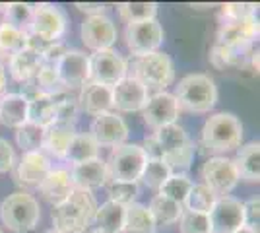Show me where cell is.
I'll return each instance as SVG.
<instances>
[{
    "label": "cell",
    "instance_id": "6da1fadb",
    "mask_svg": "<svg viewBox=\"0 0 260 233\" xmlns=\"http://www.w3.org/2000/svg\"><path fill=\"white\" fill-rule=\"evenodd\" d=\"M98 202L91 192L74 190L64 202L53 206L51 220L54 231L58 233H86V229L93 223Z\"/></svg>",
    "mask_w": 260,
    "mask_h": 233
},
{
    "label": "cell",
    "instance_id": "7a4b0ae2",
    "mask_svg": "<svg viewBox=\"0 0 260 233\" xmlns=\"http://www.w3.org/2000/svg\"><path fill=\"white\" fill-rule=\"evenodd\" d=\"M126 76L140 82L146 89H163L171 86L175 78V66L171 56L153 51L148 55H134L126 62Z\"/></svg>",
    "mask_w": 260,
    "mask_h": 233
},
{
    "label": "cell",
    "instance_id": "3957f363",
    "mask_svg": "<svg viewBox=\"0 0 260 233\" xmlns=\"http://www.w3.org/2000/svg\"><path fill=\"white\" fill-rule=\"evenodd\" d=\"M243 124L233 113L212 115L200 132V144L208 154H225L241 146Z\"/></svg>",
    "mask_w": 260,
    "mask_h": 233
},
{
    "label": "cell",
    "instance_id": "277c9868",
    "mask_svg": "<svg viewBox=\"0 0 260 233\" xmlns=\"http://www.w3.org/2000/svg\"><path fill=\"white\" fill-rule=\"evenodd\" d=\"M173 97L179 109L188 113H208L217 103V86L208 74H188L175 86Z\"/></svg>",
    "mask_w": 260,
    "mask_h": 233
},
{
    "label": "cell",
    "instance_id": "5b68a950",
    "mask_svg": "<svg viewBox=\"0 0 260 233\" xmlns=\"http://www.w3.org/2000/svg\"><path fill=\"white\" fill-rule=\"evenodd\" d=\"M0 220L14 233L33 231L41 220L39 202L25 190L8 194L0 204Z\"/></svg>",
    "mask_w": 260,
    "mask_h": 233
},
{
    "label": "cell",
    "instance_id": "8992f818",
    "mask_svg": "<svg viewBox=\"0 0 260 233\" xmlns=\"http://www.w3.org/2000/svg\"><path fill=\"white\" fill-rule=\"evenodd\" d=\"M146 165V155L138 144L115 146L105 161L107 181L117 183H138L142 169Z\"/></svg>",
    "mask_w": 260,
    "mask_h": 233
},
{
    "label": "cell",
    "instance_id": "52a82bcc",
    "mask_svg": "<svg viewBox=\"0 0 260 233\" xmlns=\"http://www.w3.org/2000/svg\"><path fill=\"white\" fill-rule=\"evenodd\" d=\"M68 18L62 8L54 4H37L33 6L31 16V35L43 43H56L66 34Z\"/></svg>",
    "mask_w": 260,
    "mask_h": 233
},
{
    "label": "cell",
    "instance_id": "ba28073f",
    "mask_svg": "<svg viewBox=\"0 0 260 233\" xmlns=\"http://www.w3.org/2000/svg\"><path fill=\"white\" fill-rule=\"evenodd\" d=\"M200 175L204 179L202 185H206L216 196H229V192L235 189L239 183L233 161L223 155H214V157L206 159L200 169Z\"/></svg>",
    "mask_w": 260,
    "mask_h": 233
},
{
    "label": "cell",
    "instance_id": "9c48e42d",
    "mask_svg": "<svg viewBox=\"0 0 260 233\" xmlns=\"http://www.w3.org/2000/svg\"><path fill=\"white\" fill-rule=\"evenodd\" d=\"M126 76V60L113 49L98 51L89 56V82L113 88Z\"/></svg>",
    "mask_w": 260,
    "mask_h": 233
},
{
    "label": "cell",
    "instance_id": "30bf717a",
    "mask_svg": "<svg viewBox=\"0 0 260 233\" xmlns=\"http://www.w3.org/2000/svg\"><path fill=\"white\" fill-rule=\"evenodd\" d=\"M126 47L134 55H148L157 51L163 43V27L157 20H146V22L126 23L124 29Z\"/></svg>",
    "mask_w": 260,
    "mask_h": 233
},
{
    "label": "cell",
    "instance_id": "8fae6325",
    "mask_svg": "<svg viewBox=\"0 0 260 233\" xmlns=\"http://www.w3.org/2000/svg\"><path fill=\"white\" fill-rule=\"evenodd\" d=\"M258 37V18L250 16L245 20L223 22L217 29V43L228 47L235 53H243Z\"/></svg>",
    "mask_w": 260,
    "mask_h": 233
},
{
    "label": "cell",
    "instance_id": "7c38bea8",
    "mask_svg": "<svg viewBox=\"0 0 260 233\" xmlns=\"http://www.w3.org/2000/svg\"><path fill=\"white\" fill-rule=\"evenodd\" d=\"M208 218L212 233H235L245 225L243 202L233 196H219Z\"/></svg>",
    "mask_w": 260,
    "mask_h": 233
},
{
    "label": "cell",
    "instance_id": "4fadbf2b",
    "mask_svg": "<svg viewBox=\"0 0 260 233\" xmlns=\"http://www.w3.org/2000/svg\"><path fill=\"white\" fill-rule=\"evenodd\" d=\"M89 136L95 140L98 146L103 148H115L126 142L128 138V126L122 121V117L117 113H103L99 117H93V122L89 126Z\"/></svg>",
    "mask_w": 260,
    "mask_h": 233
},
{
    "label": "cell",
    "instance_id": "5bb4252c",
    "mask_svg": "<svg viewBox=\"0 0 260 233\" xmlns=\"http://www.w3.org/2000/svg\"><path fill=\"white\" fill-rule=\"evenodd\" d=\"M82 41L87 49H91L93 53L98 51H107L117 41V27L111 18L105 14L101 16H89L82 23Z\"/></svg>",
    "mask_w": 260,
    "mask_h": 233
},
{
    "label": "cell",
    "instance_id": "9a60e30c",
    "mask_svg": "<svg viewBox=\"0 0 260 233\" xmlns=\"http://www.w3.org/2000/svg\"><path fill=\"white\" fill-rule=\"evenodd\" d=\"M179 105L175 101L173 93L167 91H157L155 95H152L148 103L142 109V119L144 122L153 128V132L157 128H161L165 124H173L179 119Z\"/></svg>",
    "mask_w": 260,
    "mask_h": 233
},
{
    "label": "cell",
    "instance_id": "2e32d148",
    "mask_svg": "<svg viewBox=\"0 0 260 233\" xmlns=\"http://www.w3.org/2000/svg\"><path fill=\"white\" fill-rule=\"evenodd\" d=\"M148 99H150L148 89L130 76H124L111 88V101H113V107L117 111H142Z\"/></svg>",
    "mask_w": 260,
    "mask_h": 233
},
{
    "label": "cell",
    "instance_id": "e0dca14e",
    "mask_svg": "<svg viewBox=\"0 0 260 233\" xmlns=\"http://www.w3.org/2000/svg\"><path fill=\"white\" fill-rule=\"evenodd\" d=\"M56 74L62 86L68 89L82 88L89 82V56L82 51H68L62 60L56 64Z\"/></svg>",
    "mask_w": 260,
    "mask_h": 233
},
{
    "label": "cell",
    "instance_id": "ac0fdd59",
    "mask_svg": "<svg viewBox=\"0 0 260 233\" xmlns=\"http://www.w3.org/2000/svg\"><path fill=\"white\" fill-rule=\"evenodd\" d=\"M51 169V161L43 152L22 154L20 163L16 167V183L22 187H39Z\"/></svg>",
    "mask_w": 260,
    "mask_h": 233
},
{
    "label": "cell",
    "instance_id": "d6986e66",
    "mask_svg": "<svg viewBox=\"0 0 260 233\" xmlns=\"http://www.w3.org/2000/svg\"><path fill=\"white\" fill-rule=\"evenodd\" d=\"M70 179H72L74 190L91 192V190L99 189V187H105V183H107L105 161L95 157V159H89V161H84V163H76V165H72Z\"/></svg>",
    "mask_w": 260,
    "mask_h": 233
},
{
    "label": "cell",
    "instance_id": "ffe728a7",
    "mask_svg": "<svg viewBox=\"0 0 260 233\" xmlns=\"http://www.w3.org/2000/svg\"><path fill=\"white\" fill-rule=\"evenodd\" d=\"M78 105L91 117H99L103 113H109L113 109V101H111V88L101 86L95 82H87L80 88L78 95Z\"/></svg>",
    "mask_w": 260,
    "mask_h": 233
},
{
    "label": "cell",
    "instance_id": "44dd1931",
    "mask_svg": "<svg viewBox=\"0 0 260 233\" xmlns=\"http://www.w3.org/2000/svg\"><path fill=\"white\" fill-rule=\"evenodd\" d=\"M41 196H43L49 204H60L64 202L72 192H74V187H72V179H70V171L66 169H51L47 173V177L43 179V183L37 187Z\"/></svg>",
    "mask_w": 260,
    "mask_h": 233
},
{
    "label": "cell",
    "instance_id": "7402d4cb",
    "mask_svg": "<svg viewBox=\"0 0 260 233\" xmlns=\"http://www.w3.org/2000/svg\"><path fill=\"white\" fill-rule=\"evenodd\" d=\"M76 134V124L62 121H54L53 124L45 126L43 130V150H47L54 157H64L68 144Z\"/></svg>",
    "mask_w": 260,
    "mask_h": 233
},
{
    "label": "cell",
    "instance_id": "603a6c76",
    "mask_svg": "<svg viewBox=\"0 0 260 233\" xmlns=\"http://www.w3.org/2000/svg\"><path fill=\"white\" fill-rule=\"evenodd\" d=\"M233 161V167L237 171V177L247 183H258L260 179V144L249 142L245 146H239L237 155Z\"/></svg>",
    "mask_w": 260,
    "mask_h": 233
},
{
    "label": "cell",
    "instance_id": "cb8c5ba5",
    "mask_svg": "<svg viewBox=\"0 0 260 233\" xmlns=\"http://www.w3.org/2000/svg\"><path fill=\"white\" fill-rule=\"evenodd\" d=\"M0 122L10 128H20L27 122V95L6 93L0 97Z\"/></svg>",
    "mask_w": 260,
    "mask_h": 233
},
{
    "label": "cell",
    "instance_id": "d4e9b609",
    "mask_svg": "<svg viewBox=\"0 0 260 233\" xmlns=\"http://www.w3.org/2000/svg\"><path fill=\"white\" fill-rule=\"evenodd\" d=\"M8 68H10V74L16 82H22V84L29 82L37 76V72L41 68V55L31 47H25L23 51L10 56Z\"/></svg>",
    "mask_w": 260,
    "mask_h": 233
},
{
    "label": "cell",
    "instance_id": "484cf974",
    "mask_svg": "<svg viewBox=\"0 0 260 233\" xmlns=\"http://www.w3.org/2000/svg\"><path fill=\"white\" fill-rule=\"evenodd\" d=\"M54 121H56V103L51 95L35 91L31 97H27V122L45 128Z\"/></svg>",
    "mask_w": 260,
    "mask_h": 233
},
{
    "label": "cell",
    "instance_id": "4316f807",
    "mask_svg": "<svg viewBox=\"0 0 260 233\" xmlns=\"http://www.w3.org/2000/svg\"><path fill=\"white\" fill-rule=\"evenodd\" d=\"M148 210L152 214L155 227H171V225H175V223L179 222V218H181V214H183L184 208H183V204H179V202H175V200L165 198L161 194H157V196L152 198Z\"/></svg>",
    "mask_w": 260,
    "mask_h": 233
},
{
    "label": "cell",
    "instance_id": "83f0119b",
    "mask_svg": "<svg viewBox=\"0 0 260 233\" xmlns=\"http://www.w3.org/2000/svg\"><path fill=\"white\" fill-rule=\"evenodd\" d=\"M124 208L115 202H103L101 206H98L93 223L98 225L99 233H122V223H124Z\"/></svg>",
    "mask_w": 260,
    "mask_h": 233
},
{
    "label": "cell",
    "instance_id": "f1b7e54d",
    "mask_svg": "<svg viewBox=\"0 0 260 233\" xmlns=\"http://www.w3.org/2000/svg\"><path fill=\"white\" fill-rule=\"evenodd\" d=\"M155 223L148 206L144 204H130L124 208V223H122V233H155Z\"/></svg>",
    "mask_w": 260,
    "mask_h": 233
},
{
    "label": "cell",
    "instance_id": "f546056e",
    "mask_svg": "<svg viewBox=\"0 0 260 233\" xmlns=\"http://www.w3.org/2000/svg\"><path fill=\"white\" fill-rule=\"evenodd\" d=\"M99 146L95 144V140L89 136V134H74L72 142L68 144V150L64 154V159L70 163H84L89 159H95L98 157Z\"/></svg>",
    "mask_w": 260,
    "mask_h": 233
},
{
    "label": "cell",
    "instance_id": "4dcf8cb0",
    "mask_svg": "<svg viewBox=\"0 0 260 233\" xmlns=\"http://www.w3.org/2000/svg\"><path fill=\"white\" fill-rule=\"evenodd\" d=\"M153 138L157 140V144L161 148L163 155L165 154H171V152H177V150H181L183 146H186L190 142V138H188V134L184 132L183 126H179L177 122L173 124H165L161 128H157L155 132H153Z\"/></svg>",
    "mask_w": 260,
    "mask_h": 233
},
{
    "label": "cell",
    "instance_id": "1f68e13d",
    "mask_svg": "<svg viewBox=\"0 0 260 233\" xmlns=\"http://www.w3.org/2000/svg\"><path fill=\"white\" fill-rule=\"evenodd\" d=\"M27 41H29V35L14 27L10 23L2 22L0 23V55L2 56H14L16 53L23 51L27 47Z\"/></svg>",
    "mask_w": 260,
    "mask_h": 233
},
{
    "label": "cell",
    "instance_id": "d6a6232c",
    "mask_svg": "<svg viewBox=\"0 0 260 233\" xmlns=\"http://www.w3.org/2000/svg\"><path fill=\"white\" fill-rule=\"evenodd\" d=\"M217 198L219 196H216L206 185H202V183L192 185V189L188 190V194H186V198L183 202V208L184 210L200 212V214H210V210L214 208Z\"/></svg>",
    "mask_w": 260,
    "mask_h": 233
},
{
    "label": "cell",
    "instance_id": "836d02e7",
    "mask_svg": "<svg viewBox=\"0 0 260 233\" xmlns=\"http://www.w3.org/2000/svg\"><path fill=\"white\" fill-rule=\"evenodd\" d=\"M117 8H119L120 18L126 23L155 20V16H157V4L155 2H122Z\"/></svg>",
    "mask_w": 260,
    "mask_h": 233
},
{
    "label": "cell",
    "instance_id": "e575fe53",
    "mask_svg": "<svg viewBox=\"0 0 260 233\" xmlns=\"http://www.w3.org/2000/svg\"><path fill=\"white\" fill-rule=\"evenodd\" d=\"M192 185L194 183L190 181V177L186 173H171L169 179L161 185L159 194L165 196V198H171L175 202H179V204H183L188 190L192 189Z\"/></svg>",
    "mask_w": 260,
    "mask_h": 233
},
{
    "label": "cell",
    "instance_id": "d590c367",
    "mask_svg": "<svg viewBox=\"0 0 260 233\" xmlns=\"http://www.w3.org/2000/svg\"><path fill=\"white\" fill-rule=\"evenodd\" d=\"M43 130L41 126L25 122L20 128H16V142L22 148L23 154L27 152H41L43 148Z\"/></svg>",
    "mask_w": 260,
    "mask_h": 233
},
{
    "label": "cell",
    "instance_id": "8d00e7d4",
    "mask_svg": "<svg viewBox=\"0 0 260 233\" xmlns=\"http://www.w3.org/2000/svg\"><path fill=\"white\" fill-rule=\"evenodd\" d=\"M171 171L169 167L163 163L161 159H146V165L142 169L140 181L148 187V189L159 190L161 185L169 179Z\"/></svg>",
    "mask_w": 260,
    "mask_h": 233
},
{
    "label": "cell",
    "instance_id": "74e56055",
    "mask_svg": "<svg viewBox=\"0 0 260 233\" xmlns=\"http://www.w3.org/2000/svg\"><path fill=\"white\" fill-rule=\"evenodd\" d=\"M35 84H37V93H45V95H51V97L66 93V88L62 86L60 78L56 74V68L41 66L37 76H35Z\"/></svg>",
    "mask_w": 260,
    "mask_h": 233
},
{
    "label": "cell",
    "instance_id": "f35d334b",
    "mask_svg": "<svg viewBox=\"0 0 260 233\" xmlns=\"http://www.w3.org/2000/svg\"><path fill=\"white\" fill-rule=\"evenodd\" d=\"M107 187V194L109 200L115 202V204H120V206H130L134 204L140 190H138V183H117V181H107L105 183Z\"/></svg>",
    "mask_w": 260,
    "mask_h": 233
},
{
    "label": "cell",
    "instance_id": "ab89813d",
    "mask_svg": "<svg viewBox=\"0 0 260 233\" xmlns=\"http://www.w3.org/2000/svg\"><path fill=\"white\" fill-rule=\"evenodd\" d=\"M4 14H6V23H10V25H14V27H18V29H22V31L27 34L33 16L31 4H23V2L4 4Z\"/></svg>",
    "mask_w": 260,
    "mask_h": 233
},
{
    "label": "cell",
    "instance_id": "60d3db41",
    "mask_svg": "<svg viewBox=\"0 0 260 233\" xmlns=\"http://www.w3.org/2000/svg\"><path fill=\"white\" fill-rule=\"evenodd\" d=\"M192 157H194V144L188 142L181 150L171 152V154H165L161 157V161L169 167L171 173H184L190 167V163H192Z\"/></svg>",
    "mask_w": 260,
    "mask_h": 233
},
{
    "label": "cell",
    "instance_id": "b9f144b4",
    "mask_svg": "<svg viewBox=\"0 0 260 233\" xmlns=\"http://www.w3.org/2000/svg\"><path fill=\"white\" fill-rule=\"evenodd\" d=\"M179 229L181 233H212L208 214L192 210H183L179 218Z\"/></svg>",
    "mask_w": 260,
    "mask_h": 233
},
{
    "label": "cell",
    "instance_id": "7bdbcfd3",
    "mask_svg": "<svg viewBox=\"0 0 260 233\" xmlns=\"http://www.w3.org/2000/svg\"><path fill=\"white\" fill-rule=\"evenodd\" d=\"M239 60H241V55L231 51L223 45L216 43L210 51V62L217 68V70H225L229 66H235Z\"/></svg>",
    "mask_w": 260,
    "mask_h": 233
},
{
    "label": "cell",
    "instance_id": "ee69618b",
    "mask_svg": "<svg viewBox=\"0 0 260 233\" xmlns=\"http://www.w3.org/2000/svg\"><path fill=\"white\" fill-rule=\"evenodd\" d=\"M258 6L249 4V2H229L221 8V16L225 18V22H235V20H245L250 16H256Z\"/></svg>",
    "mask_w": 260,
    "mask_h": 233
},
{
    "label": "cell",
    "instance_id": "f6af8a7d",
    "mask_svg": "<svg viewBox=\"0 0 260 233\" xmlns=\"http://www.w3.org/2000/svg\"><path fill=\"white\" fill-rule=\"evenodd\" d=\"M56 103V121L70 122L76 124V115H78V103L68 97V93H60L53 97Z\"/></svg>",
    "mask_w": 260,
    "mask_h": 233
},
{
    "label": "cell",
    "instance_id": "bcb514c9",
    "mask_svg": "<svg viewBox=\"0 0 260 233\" xmlns=\"http://www.w3.org/2000/svg\"><path fill=\"white\" fill-rule=\"evenodd\" d=\"M68 51H70V49H66V45L60 43V41L49 43L43 51H41V66L56 68V64L62 60V56H64Z\"/></svg>",
    "mask_w": 260,
    "mask_h": 233
},
{
    "label": "cell",
    "instance_id": "7dc6e473",
    "mask_svg": "<svg viewBox=\"0 0 260 233\" xmlns=\"http://www.w3.org/2000/svg\"><path fill=\"white\" fill-rule=\"evenodd\" d=\"M243 210H245V225L250 229L258 231V220H260V200L258 196H252L247 202H243Z\"/></svg>",
    "mask_w": 260,
    "mask_h": 233
},
{
    "label": "cell",
    "instance_id": "c3c4849f",
    "mask_svg": "<svg viewBox=\"0 0 260 233\" xmlns=\"http://www.w3.org/2000/svg\"><path fill=\"white\" fill-rule=\"evenodd\" d=\"M14 165V148L8 140L0 138V173L10 171Z\"/></svg>",
    "mask_w": 260,
    "mask_h": 233
},
{
    "label": "cell",
    "instance_id": "681fc988",
    "mask_svg": "<svg viewBox=\"0 0 260 233\" xmlns=\"http://www.w3.org/2000/svg\"><path fill=\"white\" fill-rule=\"evenodd\" d=\"M144 155H146V159H161L163 157V152L159 144H157V140L153 138V136H146V140H144V144L140 146Z\"/></svg>",
    "mask_w": 260,
    "mask_h": 233
},
{
    "label": "cell",
    "instance_id": "f907efd6",
    "mask_svg": "<svg viewBox=\"0 0 260 233\" xmlns=\"http://www.w3.org/2000/svg\"><path fill=\"white\" fill-rule=\"evenodd\" d=\"M78 10L84 12V14H87V18L89 16H101L103 12H105V4H98V2H76L74 4Z\"/></svg>",
    "mask_w": 260,
    "mask_h": 233
},
{
    "label": "cell",
    "instance_id": "816d5d0a",
    "mask_svg": "<svg viewBox=\"0 0 260 233\" xmlns=\"http://www.w3.org/2000/svg\"><path fill=\"white\" fill-rule=\"evenodd\" d=\"M4 88H6V68L0 62V95H2Z\"/></svg>",
    "mask_w": 260,
    "mask_h": 233
},
{
    "label": "cell",
    "instance_id": "f5cc1de1",
    "mask_svg": "<svg viewBox=\"0 0 260 233\" xmlns=\"http://www.w3.org/2000/svg\"><path fill=\"white\" fill-rule=\"evenodd\" d=\"M235 233H258L256 229H250V227H247V225H243L241 229H237Z\"/></svg>",
    "mask_w": 260,
    "mask_h": 233
},
{
    "label": "cell",
    "instance_id": "db71d44e",
    "mask_svg": "<svg viewBox=\"0 0 260 233\" xmlns=\"http://www.w3.org/2000/svg\"><path fill=\"white\" fill-rule=\"evenodd\" d=\"M252 66L258 70V51H256V53H252Z\"/></svg>",
    "mask_w": 260,
    "mask_h": 233
},
{
    "label": "cell",
    "instance_id": "11a10c76",
    "mask_svg": "<svg viewBox=\"0 0 260 233\" xmlns=\"http://www.w3.org/2000/svg\"><path fill=\"white\" fill-rule=\"evenodd\" d=\"M45 233H58V231H54V229H51V231H45Z\"/></svg>",
    "mask_w": 260,
    "mask_h": 233
},
{
    "label": "cell",
    "instance_id": "9f6ffc18",
    "mask_svg": "<svg viewBox=\"0 0 260 233\" xmlns=\"http://www.w3.org/2000/svg\"><path fill=\"white\" fill-rule=\"evenodd\" d=\"M87 233H99V231H87Z\"/></svg>",
    "mask_w": 260,
    "mask_h": 233
},
{
    "label": "cell",
    "instance_id": "6f0895ef",
    "mask_svg": "<svg viewBox=\"0 0 260 233\" xmlns=\"http://www.w3.org/2000/svg\"><path fill=\"white\" fill-rule=\"evenodd\" d=\"M0 233H2V229H0Z\"/></svg>",
    "mask_w": 260,
    "mask_h": 233
}]
</instances>
